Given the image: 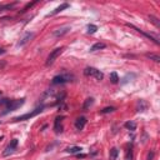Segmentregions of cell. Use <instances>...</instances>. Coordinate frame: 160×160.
<instances>
[{
	"label": "cell",
	"mask_w": 160,
	"mask_h": 160,
	"mask_svg": "<svg viewBox=\"0 0 160 160\" xmlns=\"http://www.w3.org/2000/svg\"><path fill=\"white\" fill-rule=\"evenodd\" d=\"M146 58H149L150 60H154L155 63H159L160 61V56L159 55H156V54H153V53H148V54H145Z\"/></svg>",
	"instance_id": "19"
},
{
	"label": "cell",
	"mask_w": 160,
	"mask_h": 160,
	"mask_svg": "<svg viewBox=\"0 0 160 160\" xmlns=\"http://www.w3.org/2000/svg\"><path fill=\"white\" fill-rule=\"evenodd\" d=\"M117 110V108H114V106H108V108H104L101 110V114H109V113H113V111H115Z\"/></svg>",
	"instance_id": "24"
},
{
	"label": "cell",
	"mask_w": 160,
	"mask_h": 160,
	"mask_svg": "<svg viewBox=\"0 0 160 160\" xmlns=\"http://www.w3.org/2000/svg\"><path fill=\"white\" fill-rule=\"evenodd\" d=\"M149 20H150V23H153L156 28H160V20L158 18H155L154 15H149Z\"/></svg>",
	"instance_id": "20"
},
{
	"label": "cell",
	"mask_w": 160,
	"mask_h": 160,
	"mask_svg": "<svg viewBox=\"0 0 160 160\" xmlns=\"http://www.w3.org/2000/svg\"><path fill=\"white\" fill-rule=\"evenodd\" d=\"M35 4H36V1H33V3H28V4H26V5H25V6H24V9H23V10H21V11H20V13H25V11H26V10H28V9H30V8H31V6H34V5H35Z\"/></svg>",
	"instance_id": "25"
},
{
	"label": "cell",
	"mask_w": 160,
	"mask_h": 160,
	"mask_svg": "<svg viewBox=\"0 0 160 160\" xmlns=\"http://www.w3.org/2000/svg\"><path fill=\"white\" fill-rule=\"evenodd\" d=\"M45 108H46V105H40V106H38L36 109H34L33 111H29V113H26V114H24V115H20V117L14 118V121H23V120H28V119H30V118L36 117L38 114H40V113L43 111Z\"/></svg>",
	"instance_id": "2"
},
{
	"label": "cell",
	"mask_w": 160,
	"mask_h": 160,
	"mask_svg": "<svg viewBox=\"0 0 160 160\" xmlns=\"http://www.w3.org/2000/svg\"><path fill=\"white\" fill-rule=\"evenodd\" d=\"M4 53H5V49H3V48H0V55H1V54H4Z\"/></svg>",
	"instance_id": "28"
},
{
	"label": "cell",
	"mask_w": 160,
	"mask_h": 160,
	"mask_svg": "<svg viewBox=\"0 0 160 160\" xmlns=\"http://www.w3.org/2000/svg\"><path fill=\"white\" fill-rule=\"evenodd\" d=\"M136 109H138V111H145L146 109H148V104H146L144 100H139Z\"/></svg>",
	"instance_id": "15"
},
{
	"label": "cell",
	"mask_w": 160,
	"mask_h": 160,
	"mask_svg": "<svg viewBox=\"0 0 160 160\" xmlns=\"http://www.w3.org/2000/svg\"><path fill=\"white\" fill-rule=\"evenodd\" d=\"M126 25H128V26H130L131 29H135V30H136V31H138V33H140V34H143V35H144V36H146L148 39H150V40H153V41H154V43H155V44H158V45H159V44H160V41H159V40H158V38H155L154 35H151V34H149V33H145V31H143V30H140V29H139V28H136V26H134V25H130V24H126Z\"/></svg>",
	"instance_id": "8"
},
{
	"label": "cell",
	"mask_w": 160,
	"mask_h": 160,
	"mask_svg": "<svg viewBox=\"0 0 160 160\" xmlns=\"http://www.w3.org/2000/svg\"><path fill=\"white\" fill-rule=\"evenodd\" d=\"M34 36H35V34H34V33H30V31L25 33V34H24V36H23V38L18 41V46H23V45H25L26 43H29Z\"/></svg>",
	"instance_id": "9"
},
{
	"label": "cell",
	"mask_w": 160,
	"mask_h": 160,
	"mask_svg": "<svg viewBox=\"0 0 160 160\" xmlns=\"http://www.w3.org/2000/svg\"><path fill=\"white\" fill-rule=\"evenodd\" d=\"M24 103H25V99H24V98H23V99H19V100H11V101L5 106V111H3L1 115H6L8 113L14 111V110H16V109H19L20 106L24 105Z\"/></svg>",
	"instance_id": "3"
},
{
	"label": "cell",
	"mask_w": 160,
	"mask_h": 160,
	"mask_svg": "<svg viewBox=\"0 0 160 160\" xmlns=\"http://www.w3.org/2000/svg\"><path fill=\"white\" fill-rule=\"evenodd\" d=\"M106 48V44L105 43H95L91 48H90V51H96V50H101Z\"/></svg>",
	"instance_id": "13"
},
{
	"label": "cell",
	"mask_w": 160,
	"mask_h": 160,
	"mask_svg": "<svg viewBox=\"0 0 160 160\" xmlns=\"http://www.w3.org/2000/svg\"><path fill=\"white\" fill-rule=\"evenodd\" d=\"M15 5H16V3H11V4H6V5H0V11H4V10H10V9H13Z\"/></svg>",
	"instance_id": "22"
},
{
	"label": "cell",
	"mask_w": 160,
	"mask_h": 160,
	"mask_svg": "<svg viewBox=\"0 0 160 160\" xmlns=\"http://www.w3.org/2000/svg\"><path fill=\"white\" fill-rule=\"evenodd\" d=\"M124 126H125L128 130H130V131L136 130V124H135L134 121H126V123L124 124Z\"/></svg>",
	"instance_id": "17"
},
{
	"label": "cell",
	"mask_w": 160,
	"mask_h": 160,
	"mask_svg": "<svg viewBox=\"0 0 160 160\" xmlns=\"http://www.w3.org/2000/svg\"><path fill=\"white\" fill-rule=\"evenodd\" d=\"M18 144H19L18 139H13V140L10 141V144L8 145V148L5 149V151L3 153V155H4V156H8V155L13 154L15 150H16V148H18Z\"/></svg>",
	"instance_id": "7"
},
{
	"label": "cell",
	"mask_w": 160,
	"mask_h": 160,
	"mask_svg": "<svg viewBox=\"0 0 160 160\" xmlns=\"http://www.w3.org/2000/svg\"><path fill=\"white\" fill-rule=\"evenodd\" d=\"M65 150H66V153H69V154H79L83 149H81L80 146H70V148H66Z\"/></svg>",
	"instance_id": "14"
},
{
	"label": "cell",
	"mask_w": 160,
	"mask_h": 160,
	"mask_svg": "<svg viewBox=\"0 0 160 160\" xmlns=\"http://www.w3.org/2000/svg\"><path fill=\"white\" fill-rule=\"evenodd\" d=\"M11 101V100H9V99H6V98H3V99H0V105H8L9 103Z\"/></svg>",
	"instance_id": "26"
},
{
	"label": "cell",
	"mask_w": 160,
	"mask_h": 160,
	"mask_svg": "<svg viewBox=\"0 0 160 160\" xmlns=\"http://www.w3.org/2000/svg\"><path fill=\"white\" fill-rule=\"evenodd\" d=\"M74 80H75L74 74H71V73H63V74L56 75V76H54V78H53V80H51V84H53V85L66 84V83H70V81H74Z\"/></svg>",
	"instance_id": "1"
},
{
	"label": "cell",
	"mask_w": 160,
	"mask_h": 160,
	"mask_svg": "<svg viewBox=\"0 0 160 160\" xmlns=\"http://www.w3.org/2000/svg\"><path fill=\"white\" fill-rule=\"evenodd\" d=\"M84 75L85 76H94L96 80H103V78H104V74L95 68H86L84 70Z\"/></svg>",
	"instance_id": "5"
},
{
	"label": "cell",
	"mask_w": 160,
	"mask_h": 160,
	"mask_svg": "<svg viewBox=\"0 0 160 160\" xmlns=\"http://www.w3.org/2000/svg\"><path fill=\"white\" fill-rule=\"evenodd\" d=\"M69 8V4L68 3H64V4H61L60 6H58V8H55L50 14H48V16H54V15H56V14H59L60 11H63V10H65V9H68Z\"/></svg>",
	"instance_id": "12"
},
{
	"label": "cell",
	"mask_w": 160,
	"mask_h": 160,
	"mask_svg": "<svg viewBox=\"0 0 160 160\" xmlns=\"http://www.w3.org/2000/svg\"><path fill=\"white\" fill-rule=\"evenodd\" d=\"M70 30H71V28H70L69 25H64V26H60L58 29L53 30L51 35H53L54 38H61V36H64L65 34H68Z\"/></svg>",
	"instance_id": "6"
},
{
	"label": "cell",
	"mask_w": 160,
	"mask_h": 160,
	"mask_svg": "<svg viewBox=\"0 0 160 160\" xmlns=\"http://www.w3.org/2000/svg\"><path fill=\"white\" fill-rule=\"evenodd\" d=\"M119 76H118V74L115 73V71H113V73L110 74V81L113 83V84H118L119 83Z\"/></svg>",
	"instance_id": "23"
},
{
	"label": "cell",
	"mask_w": 160,
	"mask_h": 160,
	"mask_svg": "<svg viewBox=\"0 0 160 160\" xmlns=\"http://www.w3.org/2000/svg\"><path fill=\"white\" fill-rule=\"evenodd\" d=\"M94 104V98H88L86 100L84 101V105H83V110H88L91 105Z\"/></svg>",
	"instance_id": "16"
},
{
	"label": "cell",
	"mask_w": 160,
	"mask_h": 160,
	"mask_svg": "<svg viewBox=\"0 0 160 160\" xmlns=\"http://www.w3.org/2000/svg\"><path fill=\"white\" fill-rule=\"evenodd\" d=\"M0 95H1V91H0Z\"/></svg>",
	"instance_id": "29"
},
{
	"label": "cell",
	"mask_w": 160,
	"mask_h": 160,
	"mask_svg": "<svg viewBox=\"0 0 160 160\" xmlns=\"http://www.w3.org/2000/svg\"><path fill=\"white\" fill-rule=\"evenodd\" d=\"M64 119V117H58L55 119V121H54V131L59 134V133H61L63 131V125H61V120Z\"/></svg>",
	"instance_id": "11"
},
{
	"label": "cell",
	"mask_w": 160,
	"mask_h": 160,
	"mask_svg": "<svg viewBox=\"0 0 160 160\" xmlns=\"http://www.w3.org/2000/svg\"><path fill=\"white\" fill-rule=\"evenodd\" d=\"M98 26L96 25H94V24H89L88 25V34H95L96 31H98Z\"/></svg>",
	"instance_id": "21"
},
{
	"label": "cell",
	"mask_w": 160,
	"mask_h": 160,
	"mask_svg": "<svg viewBox=\"0 0 160 160\" xmlns=\"http://www.w3.org/2000/svg\"><path fill=\"white\" fill-rule=\"evenodd\" d=\"M118 156H119V150L117 148L110 149V160H117Z\"/></svg>",
	"instance_id": "18"
},
{
	"label": "cell",
	"mask_w": 160,
	"mask_h": 160,
	"mask_svg": "<svg viewBox=\"0 0 160 160\" xmlns=\"http://www.w3.org/2000/svg\"><path fill=\"white\" fill-rule=\"evenodd\" d=\"M64 49H65V48H56V49H54V50L49 54V56H48L46 61H45V65H46V66L53 65V64H54V61H55V60L60 56V54L64 51Z\"/></svg>",
	"instance_id": "4"
},
{
	"label": "cell",
	"mask_w": 160,
	"mask_h": 160,
	"mask_svg": "<svg viewBox=\"0 0 160 160\" xmlns=\"http://www.w3.org/2000/svg\"><path fill=\"white\" fill-rule=\"evenodd\" d=\"M154 155H155V153H154V151H150V153L148 154V160H153L154 159Z\"/></svg>",
	"instance_id": "27"
},
{
	"label": "cell",
	"mask_w": 160,
	"mask_h": 160,
	"mask_svg": "<svg viewBox=\"0 0 160 160\" xmlns=\"http://www.w3.org/2000/svg\"><path fill=\"white\" fill-rule=\"evenodd\" d=\"M86 118L85 117H80L78 118L76 120H75V128H76V130H83L84 128H85V125H86Z\"/></svg>",
	"instance_id": "10"
}]
</instances>
